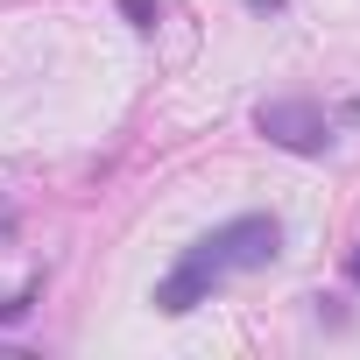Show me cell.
Returning a JSON list of instances; mask_svg holds the SVG:
<instances>
[{
  "label": "cell",
  "instance_id": "cell-1",
  "mask_svg": "<svg viewBox=\"0 0 360 360\" xmlns=\"http://www.w3.org/2000/svg\"><path fill=\"white\" fill-rule=\"evenodd\" d=\"M276 255H283V226H276L269 212H240V219L198 233L184 255L169 262V276L155 283V311H162V318H184V311L212 304V290H226L233 276L269 269Z\"/></svg>",
  "mask_w": 360,
  "mask_h": 360
},
{
  "label": "cell",
  "instance_id": "cell-2",
  "mask_svg": "<svg viewBox=\"0 0 360 360\" xmlns=\"http://www.w3.org/2000/svg\"><path fill=\"white\" fill-rule=\"evenodd\" d=\"M255 127L276 148H290V155H325L332 148V113L318 99H262L255 106Z\"/></svg>",
  "mask_w": 360,
  "mask_h": 360
},
{
  "label": "cell",
  "instance_id": "cell-3",
  "mask_svg": "<svg viewBox=\"0 0 360 360\" xmlns=\"http://www.w3.org/2000/svg\"><path fill=\"white\" fill-rule=\"evenodd\" d=\"M36 297H43V283H29V290H15L8 304H0V325H15V318H29V311H36Z\"/></svg>",
  "mask_w": 360,
  "mask_h": 360
},
{
  "label": "cell",
  "instance_id": "cell-4",
  "mask_svg": "<svg viewBox=\"0 0 360 360\" xmlns=\"http://www.w3.org/2000/svg\"><path fill=\"white\" fill-rule=\"evenodd\" d=\"M120 15H127L134 29H155V0H120Z\"/></svg>",
  "mask_w": 360,
  "mask_h": 360
},
{
  "label": "cell",
  "instance_id": "cell-5",
  "mask_svg": "<svg viewBox=\"0 0 360 360\" xmlns=\"http://www.w3.org/2000/svg\"><path fill=\"white\" fill-rule=\"evenodd\" d=\"M0 233H15V205L8 198H0Z\"/></svg>",
  "mask_w": 360,
  "mask_h": 360
},
{
  "label": "cell",
  "instance_id": "cell-6",
  "mask_svg": "<svg viewBox=\"0 0 360 360\" xmlns=\"http://www.w3.org/2000/svg\"><path fill=\"white\" fill-rule=\"evenodd\" d=\"M248 8H255V15H276V8H283V0H248Z\"/></svg>",
  "mask_w": 360,
  "mask_h": 360
},
{
  "label": "cell",
  "instance_id": "cell-7",
  "mask_svg": "<svg viewBox=\"0 0 360 360\" xmlns=\"http://www.w3.org/2000/svg\"><path fill=\"white\" fill-rule=\"evenodd\" d=\"M353 276H360V255H353Z\"/></svg>",
  "mask_w": 360,
  "mask_h": 360
}]
</instances>
